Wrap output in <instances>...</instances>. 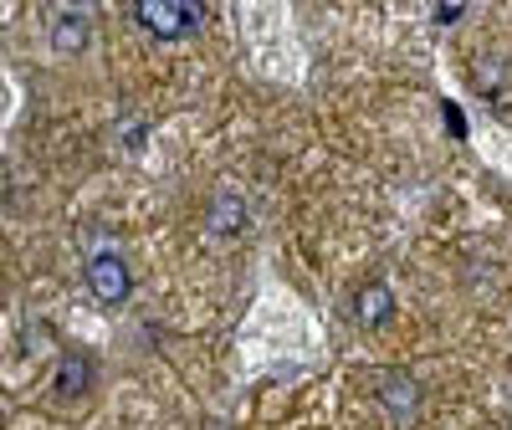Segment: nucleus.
<instances>
[{
    "instance_id": "3",
    "label": "nucleus",
    "mask_w": 512,
    "mask_h": 430,
    "mask_svg": "<svg viewBox=\"0 0 512 430\" xmlns=\"http://www.w3.org/2000/svg\"><path fill=\"white\" fill-rule=\"evenodd\" d=\"M390 308H395L390 287H379V282H374V287L359 292V323H364V328H379L384 318H390Z\"/></svg>"
},
{
    "instance_id": "5",
    "label": "nucleus",
    "mask_w": 512,
    "mask_h": 430,
    "mask_svg": "<svg viewBox=\"0 0 512 430\" xmlns=\"http://www.w3.org/2000/svg\"><path fill=\"white\" fill-rule=\"evenodd\" d=\"M88 359H62V374H57V390L62 395H82V390H88Z\"/></svg>"
},
{
    "instance_id": "6",
    "label": "nucleus",
    "mask_w": 512,
    "mask_h": 430,
    "mask_svg": "<svg viewBox=\"0 0 512 430\" xmlns=\"http://www.w3.org/2000/svg\"><path fill=\"white\" fill-rule=\"evenodd\" d=\"M384 405H390V410H415V390H410V384L405 379H384Z\"/></svg>"
},
{
    "instance_id": "7",
    "label": "nucleus",
    "mask_w": 512,
    "mask_h": 430,
    "mask_svg": "<svg viewBox=\"0 0 512 430\" xmlns=\"http://www.w3.org/2000/svg\"><path fill=\"white\" fill-rule=\"evenodd\" d=\"M210 221H216V231H236V226H241V200H236V195H221Z\"/></svg>"
},
{
    "instance_id": "1",
    "label": "nucleus",
    "mask_w": 512,
    "mask_h": 430,
    "mask_svg": "<svg viewBox=\"0 0 512 430\" xmlns=\"http://www.w3.org/2000/svg\"><path fill=\"white\" fill-rule=\"evenodd\" d=\"M134 16L149 36L180 41L200 26V0H134Z\"/></svg>"
},
{
    "instance_id": "4",
    "label": "nucleus",
    "mask_w": 512,
    "mask_h": 430,
    "mask_svg": "<svg viewBox=\"0 0 512 430\" xmlns=\"http://www.w3.org/2000/svg\"><path fill=\"white\" fill-rule=\"evenodd\" d=\"M52 41H57V52H77L82 41H88V16H62Z\"/></svg>"
},
{
    "instance_id": "2",
    "label": "nucleus",
    "mask_w": 512,
    "mask_h": 430,
    "mask_svg": "<svg viewBox=\"0 0 512 430\" xmlns=\"http://www.w3.org/2000/svg\"><path fill=\"white\" fill-rule=\"evenodd\" d=\"M88 287L98 303L118 308L123 297H128V267L118 262V256H93V267H88Z\"/></svg>"
}]
</instances>
